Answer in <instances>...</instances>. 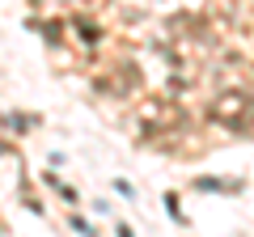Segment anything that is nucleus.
I'll list each match as a JSON object with an SVG mask.
<instances>
[{"mask_svg":"<svg viewBox=\"0 0 254 237\" xmlns=\"http://www.w3.org/2000/svg\"><path fill=\"white\" fill-rule=\"evenodd\" d=\"M102 93H115V98H127V93H136L140 89V72L131 64H115L110 68V76H102L98 81Z\"/></svg>","mask_w":254,"mask_h":237,"instance_id":"nucleus-2","label":"nucleus"},{"mask_svg":"<svg viewBox=\"0 0 254 237\" xmlns=\"http://www.w3.org/2000/svg\"><path fill=\"white\" fill-rule=\"evenodd\" d=\"M212 123H220V127L229 131H246L254 123V98H246V93H225V98L212 102Z\"/></svg>","mask_w":254,"mask_h":237,"instance_id":"nucleus-1","label":"nucleus"}]
</instances>
